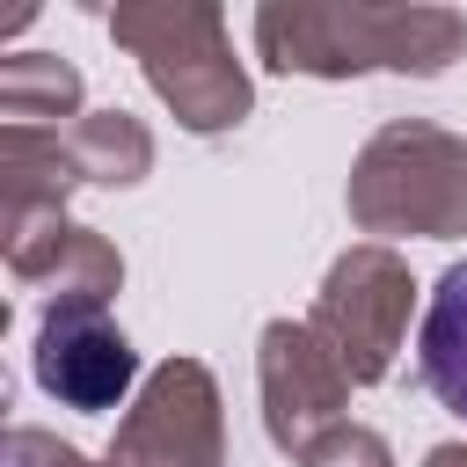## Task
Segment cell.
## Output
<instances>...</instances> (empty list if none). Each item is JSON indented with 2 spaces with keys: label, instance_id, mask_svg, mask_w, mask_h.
Listing matches in <instances>:
<instances>
[{
  "label": "cell",
  "instance_id": "1",
  "mask_svg": "<svg viewBox=\"0 0 467 467\" xmlns=\"http://www.w3.org/2000/svg\"><path fill=\"white\" fill-rule=\"evenodd\" d=\"M255 51L277 73L350 80V73H445L467 51V15L452 7H263Z\"/></svg>",
  "mask_w": 467,
  "mask_h": 467
},
{
  "label": "cell",
  "instance_id": "2",
  "mask_svg": "<svg viewBox=\"0 0 467 467\" xmlns=\"http://www.w3.org/2000/svg\"><path fill=\"white\" fill-rule=\"evenodd\" d=\"M109 36L139 58L146 88L175 109L182 131L212 139V131H234L248 117V73L234 58V36H226V15L219 7H197V0H161V7H109Z\"/></svg>",
  "mask_w": 467,
  "mask_h": 467
},
{
  "label": "cell",
  "instance_id": "3",
  "mask_svg": "<svg viewBox=\"0 0 467 467\" xmlns=\"http://www.w3.org/2000/svg\"><path fill=\"white\" fill-rule=\"evenodd\" d=\"M350 219L358 234H423V241H460L467 234V139L423 117H394L365 139L350 161Z\"/></svg>",
  "mask_w": 467,
  "mask_h": 467
},
{
  "label": "cell",
  "instance_id": "4",
  "mask_svg": "<svg viewBox=\"0 0 467 467\" xmlns=\"http://www.w3.org/2000/svg\"><path fill=\"white\" fill-rule=\"evenodd\" d=\"M409 306H416V277H409V263H401L394 248L365 241V248H350V255L328 263L306 328L336 350V365L350 372V387H372V379L394 372Z\"/></svg>",
  "mask_w": 467,
  "mask_h": 467
},
{
  "label": "cell",
  "instance_id": "5",
  "mask_svg": "<svg viewBox=\"0 0 467 467\" xmlns=\"http://www.w3.org/2000/svg\"><path fill=\"white\" fill-rule=\"evenodd\" d=\"M219 460H226V423L212 372L197 358L153 365L109 438V467H219Z\"/></svg>",
  "mask_w": 467,
  "mask_h": 467
},
{
  "label": "cell",
  "instance_id": "6",
  "mask_svg": "<svg viewBox=\"0 0 467 467\" xmlns=\"http://www.w3.org/2000/svg\"><path fill=\"white\" fill-rule=\"evenodd\" d=\"M255 379H263V431L277 452H306L321 431L343 423V401H350V372L336 365V350L306 328V321H270L263 328V358H255Z\"/></svg>",
  "mask_w": 467,
  "mask_h": 467
},
{
  "label": "cell",
  "instance_id": "7",
  "mask_svg": "<svg viewBox=\"0 0 467 467\" xmlns=\"http://www.w3.org/2000/svg\"><path fill=\"white\" fill-rule=\"evenodd\" d=\"M139 379L131 336L95 306H58L36 328V387L66 409H117Z\"/></svg>",
  "mask_w": 467,
  "mask_h": 467
},
{
  "label": "cell",
  "instance_id": "8",
  "mask_svg": "<svg viewBox=\"0 0 467 467\" xmlns=\"http://www.w3.org/2000/svg\"><path fill=\"white\" fill-rule=\"evenodd\" d=\"M7 270L29 292H44V314H58V306H95L102 314L109 292L124 285V255L95 226H73V219H44V226L15 234L7 241Z\"/></svg>",
  "mask_w": 467,
  "mask_h": 467
},
{
  "label": "cell",
  "instance_id": "9",
  "mask_svg": "<svg viewBox=\"0 0 467 467\" xmlns=\"http://www.w3.org/2000/svg\"><path fill=\"white\" fill-rule=\"evenodd\" d=\"M73 182H80V168L66 153V131H22V124L0 131V234L7 241L44 219H66Z\"/></svg>",
  "mask_w": 467,
  "mask_h": 467
},
{
  "label": "cell",
  "instance_id": "10",
  "mask_svg": "<svg viewBox=\"0 0 467 467\" xmlns=\"http://www.w3.org/2000/svg\"><path fill=\"white\" fill-rule=\"evenodd\" d=\"M416 365H423V387L467 416V263H452L423 306V336H416Z\"/></svg>",
  "mask_w": 467,
  "mask_h": 467
},
{
  "label": "cell",
  "instance_id": "11",
  "mask_svg": "<svg viewBox=\"0 0 467 467\" xmlns=\"http://www.w3.org/2000/svg\"><path fill=\"white\" fill-rule=\"evenodd\" d=\"M0 117L22 131H58L66 117L80 124V73L51 51H7L0 58Z\"/></svg>",
  "mask_w": 467,
  "mask_h": 467
},
{
  "label": "cell",
  "instance_id": "12",
  "mask_svg": "<svg viewBox=\"0 0 467 467\" xmlns=\"http://www.w3.org/2000/svg\"><path fill=\"white\" fill-rule=\"evenodd\" d=\"M66 153L80 168V182H139L153 168V131L124 109H88L80 124H66Z\"/></svg>",
  "mask_w": 467,
  "mask_h": 467
},
{
  "label": "cell",
  "instance_id": "13",
  "mask_svg": "<svg viewBox=\"0 0 467 467\" xmlns=\"http://www.w3.org/2000/svg\"><path fill=\"white\" fill-rule=\"evenodd\" d=\"M299 467H394V452H387L379 431H365V423H336V431H321V438L299 452Z\"/></svg>",
  "mask_w": 467,
  "mask_h": 467
},
{
  "label": "cell",
  "instance_id": "14",
  "mask_svg": "<svg viewBox=\"0 0 467 467\" xmlns=\"http://www.w3.org/2000/svg\"><path fill=\"white\" fill-rule=\"evenodd\" d=\"M0 467H88V460H80L73 445H58V438H44V431L22 423V431H7V460H0ZM102 467H109V460H102Z\"/></svg>",
  "mask_w": 467,
  "mask_h": 467
},
{
  "label": "cell",
  "instance_id": "15",
  "mask_svg": "<svg viewBox=\"0 0 467 467\" xmlns=\"http://www.w3.org/2000/svg\"><path fill=\"white\" fill-rule=\"evenodd\" d=\"M423 467H467V445H431Z\"/></svg>",
  "mask_w": 467,
  "mask_h": 467
}]
</instances>
